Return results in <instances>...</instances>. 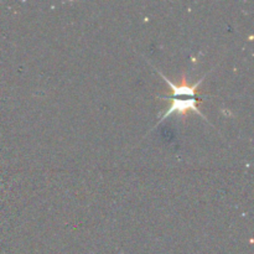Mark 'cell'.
<instances>
[{
    "label": "cell",
    "instance_id": "7a4b0ae2",
    "mask_svg": "<svg viewBox=\"0 0 254 254\" xmlns=\"http://www.w3.org/2000/svg\"><path fill=\"white\" fill-rule=\"evenodd\" d=\"M155 71L158 72V73L160 74L161 77H163L164 81H165L171 88L170 96H165V97H164V99H165V98L166 99H168V98H176V97H180V96H188V97H190V98H200V97L197 96V87L200 86V83L202 82V79L205 78V77H202V78H201L200 81L197 82V83L192 84V86H189L188 82H186L185 77H183L180 84H175L174 82H171L170 79L168 78V77H165V74L161 73L159 69L155 68Z\"/></svg>",
    "mask_w": 254,
    "mask_h": 254
},
{
    "label": "cell",
    "instance_id": "6da1fadb",
    "mask_svg": "<svg viewBox=\"0 0 254 254\" xmlns=\"http://www.w3.org/2000/svg\"><path fill=\"white\" fill-rule=\"evenodd\" d=\"M171 101L170 108L163 114L160 119H159V123L163 122L166 117H169L173 113H179V114H188L189 112H195V113L200 114L203 119H206V117L198 109L197 104L200 103V98H189V99H178V98H168Z\"/></svg>",
    "mask_w": 254,
    "mask_h": 254
}]
</instances>
